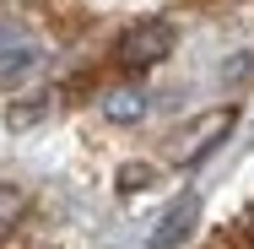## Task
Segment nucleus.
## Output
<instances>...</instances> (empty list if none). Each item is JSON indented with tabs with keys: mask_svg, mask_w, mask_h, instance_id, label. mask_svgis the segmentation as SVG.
Returning a JSON list of instances; mask_svg holds the SVG:
<instances>
[{
	"mask_svg": "<svg viewBox=\"0 0 254 249\" xmlns=\"http://www.w3.org/2000/svg\"><path fill=\"white\" fill-rule=\"evenodd\" d=\"M179 44V33H173V22H162V16H146V22H135L125 38H119V60H125V71H152L157 60H168Z\"/></svg>",
	"mask_w": 254,
	"mask_h": 249,
	"instance_id": "obj_1",
	"label": "nucleus"
},
{
	"mask_svg": "<svg viewBox=\"0 0 254 249\" xmlns=\"http://www.w3.org/2000/svg\"><path fill=\"white\" fill-rule=\"evenodd\" d=\"M195 228H200V190H184V195H173L162 206V217L146 233V249H184Z\"/></svg>",
	"mask_w": 254,
	"mask_h": 249,
	"instance_id": "obj_2",
	"label": "nucleus"
},
{
	"mask_svg": "<svg viewBox=\"0 0 254 249\" xmlns=\"http://www.w3.org/2000/svg\"><path fill=\"white\" fill-rule=\"evenodd\" d=\"M195 130H200V136H195L190 147H184L179 157H173L179 168H200L205 157H211V152H216L222 141H227V136H233V108H216V114H211V119H200Z\"/></svg>",
	"mask_w": 254,
	"mask_h": 249,
	"instance_id": "obj_3",
	"label": "nucleus"
},
{
	"mask_svg": "<svg viewBox=\"0 0 254 249\" xmlns=\"http://www.w3.org/2000/svg\"><path fill=\"white\" fill-rule=\"evenodd\" d=\"M38 65H44V44H38L33 33L16 38V44H5V49H0V87H22Z\"/></svg>",
	"mask_w": 254,
	"mask_h": 249,
	"instance_id": "obj_4",
	"label": "nucleus"
},
{
	"mask_svg": "<svg viewBox=\"0 0 254 249\" xmlns=\"http://www.w3.org/2000/svg\"><path fill=\"white\" fill-rule=\"evenodd\" d=\"M146 108H152L146 87H114L103 98V119L108 125H135V119H146Z\"/></svg>",
	"mask_w": 254,
	"mask_h": 249,
	"instance_id": "obj_5",
	"label": "nucleus"
},
{
	"mask_svg": "<svg viewBox=\"0 0 254 249\" xmlns=\"http://www.w3.org/2000/svg\"><path fill=\"white\" fill-rule=\"evenodd\" d=\"M49 108H54V98H49V92H33V98L11 103V108H5V130L27 136V130H38V125L49 119Z\"/></svg>",
	"mask_w": 254,
	"mask_h": 249,
	"instance_id": "obj_6",
	"label": "nucleus"
},
{
	"mask_svg": "<svg viewBox=\"0 0 254 249\" xmlns=\"http://www.w3.org/2000/svg\"><path fill=\"white\" fill-rule=\"evenodd\" d=\"M152 184H157V168H146V163H125L119 168V190L135 195V190H152Z\"/></svg>",
	"mask_w": 254,
	"mask_h": 249,
	"instance_id": "obj_7",
	"label": "nucleus"
},
{
	"mask_svg": "<svg viewBox=\"0 0 254 249\" xmlns=\"http://www.w3.org/2000/svg\"><path fill=\"white\" fill-rule=\"evenodd\" d=\"M254 65V49H244V54H233V60H227V65H222V82H227V87H233V82H238V76H244V71H249Z\"/></svg>",
	"mask_w": 254,
	"mask_h": 249,
	"instance_id": "obj_8",
	"label": "nucleus"
},
{
	"mask_svg": "<svg viewBox=\"0 0 254 249\" xmlns=\"http://www.w3.org/2000/svg\"><path fill=\"white\" fill-rule=\"evenodd\" d=\"M16 211H22V195H11V190H5V195H0V239H5V228H11V217H16Z\"/></svg>",
	"mask_w": 254,
	"mask_h": 249,
	"instance_id": "obj_9",
	"label": "nucleus"
},
{
	"mask_svg": "<svg viewBox=\"0 0 254 249\" xmlns=\"http://www.w3.org/2000/svg\"><path fill=\"white\" fill-rule=\"evenodd\" d=\"M16 38H27V27H22V22H11V16H0V49H5V44H16Z\"/></svg>",
	"mask_w": 254,
	"mask_h": 249,
	"instance_id": "obj_10",
	"label": "nucleus"
}]
</instances>
